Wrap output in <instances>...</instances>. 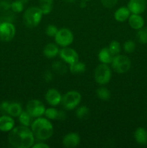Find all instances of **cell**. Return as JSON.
<instances>
[{
	"mask_svg": "<svg viewBox=\"0 0 147 148\" xmlns=\"http://www.w3.org/2000/svg\"><path fill=\"white\" fill-rule=\"evenodd\" d=\"M8 140L14 147L30 148L34 145L35 136L28 127L21 125L14 127L10 132Z\"/></svg>",
	"mask_w": 147,
	"mask_h": 148,
	"instance_id": "obj_1",
	"label": "cell"
},
{
	"mask_svg": "<svg viewBox=\"0 0 147 148\" xmlns=\"http://www.w3.org/2000/svg\"><path fill=\"white\" fill-rule=\"evenodd\" d=\"M30 127L35 137L42 141L50 139L53 134V124L47 118L38 117L32 122Z\"/></svg>",
	"mask_w": 147,
	"mask_h": 148,
	"instance_id": "obj_2",
	"label": "cell"
},
{
	"mask_svg": "<svg viewBox=\"0 0 147 148\" xmlns=\"http://www.w3.org/2000/svg\"><path fill=\"white\" fill-rule=\"evenodd\" d=\"M43 14L40 7H29L25 10L23 14V20H24V25L28 27H36L41 22Z\"/></svg>",
	"mask_w": 147,
	"mask_h": 148,
	"instance_id": "obj_3",
	"label": "cell"
},
{
	"mask_svg": "<svg viewBox=\"0 0 147 148\" xmlns=\"http://www.w3.org/2000/svg\"><path fill=\"white\" fill-rule=\"evenodd\" d=\"M82 100V95L78 91L71 90L66 92L62 96L61 103L63 108L68 111L74 109L79 105Z\"/></svg>",
	"mask_w": 147,
	"mask_h": 148,
	"instance_id": "obj_4",
	"label": "cell"
},
{
	"mask_svg": "<svg viewBox=\"0 0 147 148\" xmlns=\"http://www.w3.org/2000/svg\"><path fill=\"white\" fill-rule=\"evenodd\" d=\"M111 66L115 72L119 74H123L128 72L131 66V59L124 55H115L113 56Z\"/></svg>",
	"mask_w": 147,
	"mask_h": 148,
	"instance_id": "obj_5",
	"label": "cell"
},
{
	"mask_svg": "<svg viewBox=\"0 0 147 148\" xmlns=\"http://www.w3.org/2000/svg\"><path fill=\"white\" fill-rule=\"evenodd\" d=\"M112 72L108 64H100L96 67L94 74L95 80L99 85H105L110 81Z\"/></svg>",
	"mask_w": 147,
	"mask_h": 148,
	"instance_id": "obj_6",
	"label": "cell"
},
{
	"mask_svg": "<svg viewBox=\"0 0 147 148\" xmlns=\"http://www.w3.org/2000/svg\"><path fill=\"white\" fill-rule=\"evenodd\" d=\"M54 38L56 44L62 47H67L73 43L74 35L68 28H62L58 30Z\"/></svg>",
	"mask_w": 147,
	"mask_h": 148,
	"instance_id": "obj_7",
	"label": "cell"
},
{
	"mask_svg": "<svg viewBox=\"0 0 147 148\" xmlns=\"http://www.w3.org/2000/svg\"><path fill=\"white\" fill-rule=\"evenodd\" d=\"M26 111L30 114L33 118H38L44 115L46 107L40 101L33 99L28 101L26 105Z\"/></svg>",
	"mask_w": 147,
	"mask_h": 148,
	"instance_id": "obj_8",
	"label": "cell"
},
{
	"mask_svg": "<svg viewBox=\"0 0 147 148\" xmlns=\"http://www.w3.org/2000/svg\"><path fill=\"white\" fill-rule=\"evenodd\" d=\"M16 29L12 23L3 22L0 24V39L2 41L8 42L14 38Z\"/></svg>",
	"mask_w": 147,
	"mask_h": 148,
	"instance_id": "obj_9",
	"label": "cell"
},
{
	"mask_svg": "<svg viewBox=\"0 0 147 148\" xmlns=\"http://www.w3.org/2000/svg\"><path fill=\"white\" fill-rule=\"evenodd\" d=\"M59 56L63 62L69 65L78 62L79 59L77 52L74 49L69 48V46L63 47V49H61L59 51Z\"/></svg>",
	"mask_w": 147,
	"mask_h": 148,
	"instance_id": "obj_10",
	"label": "cell"
},
{
	"mask_svg": "<svg viewBox=\"0 0 147 148\" xmlns=\"http://www.w3.org/2000/svg\"><path fill=\"white\" fill-rule=\"evenodd\" d=\"M45 98L49 105L52 106H56L61 103L62 95L56 89L50 88L46 92Z\"/></svg>",
	"mask_w": 147,
	"mask_h": 148,
	"instance_id": "obj_11",
	"label": "cell"
},
{
	"mask_svg": "<svg viewBox=\"0 0 147 148\" xmlns=\"http://www.w3.org/2000/svg\"><path fill=\"white\" fill-rule=\"evenodd\" d=\"M128 8L132 14H142L146 8V0H129Z\"/></svg>",
	"mask_w": 147,
	"mask_h": 148,
	"instance_id": "obj_12",
	"label": "cell"
},
{
	"mask_svg": "<svg viewBox=\"0 0 147 148\" xmlns=\"http://www.w3.org/2000/svg\"><path fill=\"white\" fill-rule=\"evenodd\" d=\"M63 145L67 148H74L77 147L80 143V137L78 134L74 132L66 134L63 139Z\"/></svg>",
	"mask_w": 147,
	"mask_h": 148,
	"instance_id": "obj_13",
	"label": "cell"
},
{
	"mask_svg": "<svg viewBox=\"0 0 147 148\" xmlns=\"http://www.w3.org/2000/svg\"><path fill=\"white\" fill-rule=\"evenodd\" d=\"M14 127V121L10 115H3L0 116V131L7 132Z\"/></svg>",
	"mask_w": 147,
	"mask_h": 148,
	"instance_id": "obj_14",
	"label": "cell"
},
{
	"mask_svg": "<svg viewBox=\"0 0 147 148\" xmlns=\"http://www.w3.org/2000/svg\"><path fill=\"white\" fill-rule=\"evenodd\" d=\"M128 24L131 28L139 30L144 25V19L138 14H131L128 17Z\"/></svg>",
	"mask_w": 147,
	"mask_h": 148,
	"instance_id": "obj_15",
	"label": "cell"
},
{
	"mask_svg": "<svg viewBox=\"0 0 147 148\" xmlns=\"http://www.w3.org/2000/svg\"><path fill=\"white\" fill-rule=\"evenodd\" d=\"M134 139L140 145H147V130L143 127H138L134 132Z\"/></svg>",
	"mask_w": 147,
	"mask_h": 148,
	"instance_id": "obj_16",
	"label": "cell"
},
{
	"mask_svg": "<svg viewBox=\"0 0 147 148\" xmlns=\"http://www.w3.org/2000/svg\"><path fill=\"white\" fill-rule=\"evenodd\" d=\"M131 13V11L128 8V7H121L115 12L114 17L118 22L124 23L130 17Z\"/></svg>",
	"mask_w": 147,
	"mask_h": 148,
	"instance_id": "obj_17",
	"label": "cell"
},
{
	"mask_svg": "<svg viewBox=\"0 0 147 148\" xmlns=\"http://www.w3.org/2000/svg\"><path fill=\"white\" fill-rule=\"evenodd\" d=\"M112 59H113V55L110 51L108 47L102 49L98 53V59L102 64H111Z\"/></svg>",
	"mask_w": 147,
	"mask_h": 148,
	"instance_id": "obj_18",
	"label": "cell"
},
{
	"mask_svg": "<svg viewBox=\"0 0 147 148\" xmlns=\"http://www.w3.org/2000/svg\"><path fill=\"white\" fill-rule=\"evenodd\" d=\"M59 49L57 45L54 43H48L43 49V54L48 59H52L57 56V54L59 53Z\"/></svg>",
	"mask_w": 147,
	"mask_h": 148,
	"instance_id": "obj_19",
	"label": "cell"
},
{
	"mask_svg": "<svg viewBox=\"0 0 147 148\" xmlns=\"http://www.w3.org/2000/svg\"><path fill=\"white\" fill-rule=\"evenodd\" d=\"M22 111L21 105L18 103H10L7 110V114L12 117H18Z\"/></svg>",
	"mask_w": 147,
	"mask_h": 148,
	"instance_id": "obj_20",
	"label": "cell"
},
{
	"mask_svg": "<svg viewBox=\"0 0 147 148\" xmlns=\"http://www.w3.org/2000/svg\"><path fill=\"white\" fill-rule=\"evenodd\" d=\"M86 70V65L83 62H81L79 61L69 65V71L71 73L77 75V74L83 73Z\"/></svg>",
	"mask_w": 147,
	"mask_h": 148,
	"instance_id": "obj_21",
	"label": "cell"
},
{
	"mask_svg": "<svg viewBox=\"0 0 147 148\" xmlns=\"http://www.w3.org/2000/svg\"><path fill=\"white\" fill-rule=\"evenodd\" d=\"M40 8L43 14H48L53 10V0H39Z\"/></svg>",
	"mask_w": 147,
	"mask_h": 148,
	"instance_id": "obj_22",
	"label": "cell"
},
{
	"mask_svg": "<svg viewBox=\"0 0 147 148\" xmlns=\"http://www.w3.org/2000/svg\"><path fill=\"white\" fill-rule=\"evenodd\" d=\"M18 118L19 122L22 126H25V127H30V126H31L32 122H33V121H32V118L33 117L30 115V114L27 111H22V113L19 116Z\"/></svg>",
	"mask_w": 147,
	"mask_h": 148,
	"instance_id": "obj_23",
	"label": "cell"
},
{
	"mask_svg": "<svg viewBox=\"0 0 147 148\" xmlns=\"http://www.w3.org/2000/svg\"><path fill=\"white\" fill-rule=\"evenodd\" d=\"M52 69L56 73L59 74V75H64L67 72L66 65L61 61L53 62L52 64Z\"/></svg>",
	"mask_w": 147,
	"mask_h": 148,
	"instance_id": "obj_24",
	"label": "cell"
},
{
	"mask_svg": "<svg viewBox=\"0 0 147 148\" xmlns=\"http://www.w3.org/2000/svg\"><path fill=\"white\" fill-rule=\"evenodd\" d=\"M96 93L98 98L102 101H108L110 98L111 96L109 90L106 88H104V87L98 88L96 91Z\"/></svg>",
	"mask_w": 147,
	"mask_h": 148,
	"instance_id": "obj_25",
	"label": "cell"
},
{
	"mask_svg": "<svg viewBox=\"0 0 147 148\" xmlns=\"http://www.w3.org/2000/svg\"><path fill=\"white\" fill-rule=\"evenodd\" d=\"M89 108L85 106H82L76 109V116L79 119H85L89 115Z\"/></svg>",
	"mask_w": 147,
	"mask_h": 148,
	"instance_id": "obj_26",
	"label": "cell"
},
{
	"mask_svg": "<svg viewBox=\"0 0 147 148\" xmlns=\"http://www.w3.org/2000/svg\"><path fill=\"white\" fill-rule=\"evenodd\" d=\"M45 116L48 119L50 120H56L58 119V115H59V110L55 108H46L44 114Z\"/></svg>",
	"mask_w": 147,
	"mask_h": 148,
	"instance_id": "obj_27",
	"label": "cell"
},
{
	"mask_svg": "<svg viewBox=\"0 0 147 148\" xmlns=\"http://www.w3.org/2000/svg\"><path fill=\"white\" fill-rule=\"evenodd\" d=\"M110 51L111 52L113 56L119 54L120 52V44L117 40H112L110 43L109 46H108Z\"/></svg>",
	"mask_w": 147,
	"mask_h": 148,
	"instance_id": "obj_28",
	"label": "cell"
},
{
	"mask_svg": "<svg viewBox=\"0 0 147 148\" xmlns=\"http://www.w3.org/2000/svg\"><path fill=\"white\" fill-rule=\"evenodd\" d=\"M137 38L141 43H147V27H142L138 30Z\"/></svg>",
	"mask_w": 147,
	"mask_h": 148,
	"instance_id": "obj_29",
	"label": "cell"
},
{
	"mask_svg": "<svg viewBox=\"0 0 147 148\" xmlns=\"http://www.w3.org/2000/svg\"><path fill=\"white\" fill-rule=\"evenodd\" d=\"M11 10H12L13 12L15 13H20L24 10V4L20 1H12L11 4Z\"/></svg>",
	"mask_w": 147,
	"mask_h": 148,
	"instance_id": "obj_30",
	"label": "cell"
},
{
	"mask_svg": "<svg viewBox=\"0 0 147 148\" xmlns=\"http://www.w3.org/2000/svg\"><path fill=\"white\" fill-rule=\"evenodd\" d=\"M135 43L133 40H127L123 44V49L126 53H131L135 51Z\"/></svg>",
	"mask_w": 147,
	"mask_h": 148,
	"instance_id": "obj_31",
	"label": "cell"
},
{
	"mask_svg": "<svg viewBox=\"0 0 147 148\" xmlns=\"http://www.w3.org/2000/svg\"><path fill=\"white\" fill-rule=\"evenodd\" d=\"M58 28L54 25H48L46 28V33L49 37H55L58 32Z\"/></svg>",
	"mask_w": 147,
	"mask_h": 148,
	"instance_id": "obj_32",
	"label": "cell"
},
{
	"mask_svg": "<svg viewBox=\"0 0 147 148\" xmlns=\"http://www.w3.org/2000/svg\"><path fill=\"white\" fill-rule=\"evenodd\" d=\"M12 2L10 0H0V10L4 12L8 11L11 9Z\"/></svg>",
	"mask_w": 147,
	"mask_h": 148,
	"instance_id": "obj_33",
	"label": "cell"
},
{
	"mask_svg": "<svg viewBox=\"0 0 147 148\" xmlns=\"http://www.w3.org/2000/svg\"><path fill=\"white\" fill-rule=\"evenodd\" d=\"M102 5L106 8H112L116 5L118 0H100Z\"/></svg>",
	"mask_w": 147,
	"mask_h": 148,
	"instance_id": "obj_34",
	"label": "cell"
},
{
	"mask_svg": "<svg viewBox=\"0 0 147 148\" xmlns=\"http://www.w3.org/2000/svg\"><path fill=\"white\" fill-rule=\"evenodd\" d=\"M10 103L9 101H3L1 104H0V111L2 112L3 114H7V110H8V107L10 106Z\"/></svg>",
	"mask_w": 147,
	"mask_h": 148,
	"instance_id": "obj_35",
	"label": "cell"
},
{
	"mask_svg": "<svg viewBox=\"0 0 147 148\" xmlns=\"http://www.w3.org/2000/svg\"><path fill=\"white\" fill-rule=\"evenodd\" d=\"M3 19L4 20V22H10V23H12L13 21V20H14V14L10 12L7 11L6 12V14H4Z\"/></svg>",
	"mask_w": 147,
	"mask_h": 148,
	"instance_id": "obj_36",
	"label": "cell"
},
{
	"mask_svg": "<svg viewBox=\"0 0 147 148\" xmlns=\"http://www.w3.org/2000/svg\"><path fill=\"white\" fill-rule=\"evenodd\" d=\"M43 77H44V79L46 82H49L50 81L53 80V75L52 74V72H50V71H46L44 73V75H43Z\"/></svg>",
	"mask_w": 147,
	"mask_h": 148,
	"instance_id": "obj_37",
	"label": "cell"
},
{
	"mask_svg": "<svg viewBox=\"0 0 147 148\" xmlns=\"http://www.w3.org/2000/svg\"><path fill=\"white\" fill-rule=\"evenodd\" d=\"M33 148H49V145H48L46 144V143H36V144L33 145Z\"/></svg>",
	"mask_w": 147,
	"mask_h": 148,
	"instance_id": "obj_38",
	"label": "cell"
},
{
	"mask_svg": "<svg viewBox=\"0 0 147 148\" xmlns=\"http://www.w3.org/2000/svg\"><path fill=\"white\" fill-rule=\"evenodd\" d=\"M66 114L64 111H59V115H58V120H60V121H63V120L66 119Z\"/></svg>",
	"mask_w": 147,
	"mask_h": 148,
	"instance_id": "obj_39",
	"label": "cell"
},
{
	"mask_svg": "<svg viewBox=\"0 0 147 148\" xmlns=\"http://www.w3.org/2000/svg\"><path fill=\"white\" fill-rule=\"evenodd\" d=\"M85 1H82V3H81L80 4V7H82V8H84V7H86V3H85Z\"/></svg>",
	"mask_w": 147,
	"mask_h": 148,
	"instance_id": "obj_40",
	"label": "cell"
},
{
	"mask_svg": "<svg viewBox=\"0 0 147 148\" xmlns=\"http://www.w3.org/2000/svg\"><path fill=\"white\" fill-rule=\"evenodd\" d=\"M17 1H20V2H22V3H23L24 4H27V3L28 2V0H17Z\"/></svg>",
	"mask_w": 147,
	"mask_h": 148,
	"instance_id": "obj_41",
	"label": "cell"
},
{
	"mask_svg": "<svg viewBox=\"0 0 147 148\" xmlns=\"http://www.w3.org/2000/svg\"><path fill=\"white\" fill-rule=\"evenodd\" d=\"M64 1H66V2H68V3H73V2H74L76 0H64Z\"/></svg>",
	"mask_w": 147,
	"mask_h": 148,
	"instance_id": "obj_42",
	"label": "cell"
},
{
	"mask_svg": "<svg viewBox=\"0 0 147 148\" xmlns=\"http://www.w3.org/2000/svg\"><path fill=\"white\" fill-rule=\"evenodd\" d=\"M84 1H89V0H84Z\"/></svg>",
	"mask_w": 147,
	"mask_h": 148,
	"instance_id": "obj_43",
	"label": "cell"
},
{
	"mask_svg": "<svg viewBox=\"0 0 147 148\" xmlns=\"http://www.w3.org/2000/svg\"><path fill=\"white\" fill-rule=\"evenodd\" d=\"M0 24H1V20H0Z\"/></svg>",
	"mask_w": 147,
	"mask_h": 148,
	"instance_id": "obj_44",
	"label": "cell"
}]
</instances>
